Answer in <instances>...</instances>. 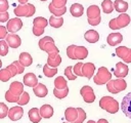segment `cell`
Returning <instances> with one entry per match:
<instances>
[{
    "label": "cell",
    "mask_w": 131,
    "mask_h": 123,
    "mask_svg": "<svg viewBox=\"0 0 131 123\" xmlns=\"http://www.w3.org/2000/svg\"><path fill=\"white\" fill-rule=\"evenodd\" d=\"M99 107L110 114H115L119 111V102L111 96L101 97L99 100Z\"/></svg>",
    "instance_id": "obj_1"
},
{
    "label": "cell",
    "mask_w": 131,
    "mask_h": 123,
    "mask_svg": "<svg viewBox=\"0 0 131 123\" xmlns=\"http://www.w3.org/2000/svg\"><path fill=\"white\" fill-rule=\"evenodd\" d=\"M130 24V16L126 13H121L116 18H113L108 23V27L112 30H119L127 27Z\"/></svg>",
    "instance_id": "obj_2"
},
{
    "label": "cell",
    "mask_w": 131,
    "mask_h": 123,
    "mask_svg": "<svg viewBox=\"0 0 131 123\" xmlns=\"http://www.w3.org/2000/svg\"><path fill=\"white\" fill-rule=\"evenodd\" d=\"M127 87V83L123 78H118L115 80H110L106 83V88L107 90L113 93V94H117L121 91H123L124 89H126Z\"/></svg>",
    "instance_id": "obj_3"
},
{
    "label": "cell",
    "mask_w": 131,
    "mask_h": 123,
    "mask_svg": "<svg viewBox=\"0 0 131 123\" xmlns=\"http://www.w3.org/2000/svg\"><path fill=\"white\" fill-rule=\"evenodd\" d=\"M35 11H36L35 6L33 4H31V3L19 4L13 10V12H14V14L16 16H25V17L33 16V14L35 13Z\"/></svg>",
    "instance_id": "obj_4"
},
{
    "label": "cell",
    "mask_w": 131,
    "mask_h": 123,
    "mask_svg": "<svg viewBox=\"0 0 131 123\" xmlns=\"http://www.w3.org/2000/svg\"><path fill=\"white\" fill-rule=\"evenodd\" d=\"M112 79V74L105 67H100L97 71V74L93 77V81L97 85H102L107 83Z\"/></svg>",
    "instance_id": "obj_5"
},
{
    "label": "cell",
    "mask_w": 131,
    "mask_h": 123,
    "mask_svg": "<svg viewBox=\"0 0 131 123\" xmlns=\"http://www.w3.org/2000/svg\"><path fill=\"white\" fill-rule=\"evenodd\" d=\"M80 93H81L84 101L87 102V104L93 102L95 100V94L93 92V89H92V87H90L88 85L83 86L81 88V90H80Z\"/></svg>",
    "instance_id": "obj_6"
},
{
    "label": "cell",
    "mask_w": 131,
    "mask_h": 123,
    "mask_svg": "<svg viewBox=\"0 0 131 123\" xmlns=\"http://www.w3.org/2000/svg\"><path fill=\"white\" fill-rule=\"evenodd\" d=\"M116 54L118 57L122 58L125 63L129 64L131 63V49H129L126 46H119L116 49Z\"/></svg>",
    "instance_id": "obj_7"
},
{
    "label": "cell",
    "mask_w": 131,
    "mask_h": 123,
    "mask_svg": "<svg viewBox=\"0 0 131 123\" xmlns=\"http://www.w3.org/2000/svg\"><path fill=\"white\" fill-rule=\"evenodd\" d=\"M121 109L123 113L131 119V92H129L123 97V100L121 102Z\"/></svg>",
    "instance_id": "obj_8"
},
{
    "label": "cell",
    "mask_w": 131,
    "mask_h": 123,
    "mask_svg": "<svg viewBox=\"0 0 131 123\" xmlns=\"http://www.w3.org/2000/svg\"><path fill=\"white\" fill-rule=\"evenodd\" d=\"M21 27H23V22L19 17H14L9 19L6 25V28L9 33H16L21 29Z\"/></svg>",
    "instance_id": "obj_9"
},
{
    "label": "cell",
    "mask_w": 131,
    "mask_h": 123,
    "mask_svg": "<svg viewBox=\"0 0 131 123\" xmlns=\"http://www.w3.org/2000/svg\"><path fill=\"white\" fill-rule=\"evenodd\" d=\"M128 72H129V69H128V66L122 61H119L117 63L116 65V68H115V76L118 77V78H124L128 75Z\"/></svg>",
    "instance_id": "obj_10"
},
{
    "label": "cell",
    "mask_w": 131,
    "mask_h": 123,
    "mask_svg": "<svg viewBox=\"0 0 131 123\" xmlns=\"http://www.w3.org/2000/svg\"><path fill=\"white\" fill-rule=\"evenodd\" d=\"M24 115V110L21 107L19 106H15V107H12L11 109H9V112H8V117L10 120L12 121H17L19 120Z\"/></svg>",
    "instance_id": "obj_11"
},
{
    "label": "cell",
    "mask_w": 131,
    "mask_h": 123,
    "mask_svg": "<svg viewBox=\"0 0 131 123\" xmlns=\"http://www.w3.org/2000/svg\"><path fill=\"white\" fill-rule=\"evenodd\" d=\"M78 108H73V107H69L66 109L64 111V117H66V120L70 123H74L77 118H78Z\"/></svg>",
    "instance_id": "obj_12"
},
{
    "label": "cell",
    "mask_w": 131,
    "mask_h": 123,
    "mask_svg": "<svg viewBox=\"0 0 131 123\" xmlns=\"http://www.w3.org/2000/svg\"><path fill=\"white\" fill-rule=\"evenodd\" d=\"M6 42L8 43L9 47H11V48H17L21 44V40H20L19 36L14 34V33L8 34L6 36Z\"/></svg>",
    "instance_id": "obj_13"
},
{
    "label": "cell",
    "mask_w": 131,
    "mask_h": 123,
    "mask_svg": "<svg viewBox=\"0 0 131 123\" xmlns=\"http://www.w3.org/2000/svg\"><path fill=\"white\" fill-rule=\"evenodd\" d=\"M8 90H9L13 95L20 97V95H21L23 92H24V84L20 83V82H18V81H13V82L10 84Z\"/></svg>",
    "instance_id": "obj_14"
},
{
    "label": "cell",
    "mask_w": 131,
    "mask_h": 123,
    "mask_svg": "<svg viewBox=\"0 0 131 123\" xmlns=\"http://www.w3.org/2000/svg\"><path fill=\"white\" fill-rule=\"evenodd\" d=\"M107 44L111 46H116L118 44H120L123 41V35L121 33H111L107 36Z\"/></svg>",
    "instance_id": "obj_15"
},
{
    "label": "cell",
    "mask_w": 131,
    "mask_h": 123,
    "mask_svg": "<svg viewBox=\"0 0 131 123\" xmlns=\"http://www.w3.org/2000/svg\"><path fill=\"white\" fill-rule=\"evenodd\" d=\"M23 81H24V84L26 86H29V87H35L38 84V78L33 73H27L24 76Z\"/></svg>",
    "instance_id": "obj_16"
},
{
    "label": "cell",
    "mask_w": 131,
    "mask_h": 123,
    "mask_svg": "<svg viewBox=\"0 0 131 123\" xmlns=\"http://www.w3.org/2000/svg\"><path fill=\"white\" fill-rule=\"evenodd\" d=\"M42 50L46 51L48 53V56H51V55H55V54H58L59 52V49L55 46L54 44V41H48L47 43H45V45L43 46Z\"/></svg>",
    "instance_id": "obj_17"
},
{
    "label": "cell",
    "mask_w": 131,
    "mask_h": 123,
    "mask_svg": "<svg viewBox=\"0 0 131 123\" xmlns=\"http://www.w3.org/2000/svg\"><path fill=\"white\" fill-rule=\"evenodd\" d=\"M94 71H95V67L92 63H86V64L83 65L82 73H83V76L86 77L87 79H90L93 76Z\"/></svg>",
    "instance_id": "obj_18"
},
{
    "label": "cell",
    "mask_w": 131,
    "mask_h": 123,
    "mask_svg": "<svg viewBox=\"0 0 131 123\" xmlns=\"http://www.w3.org/2000/svg\"><path fill=\"white\" fill-rule=\"evenodd\" d=\"M33 91H34L35 95L38 97H45L48 93L47 87L42 83H38L35 87H33Z\"/></svg>",
    "instance_id": "obj_19"
},
{
    "label": "cell",
    "mask_w": 131,
    "mask_h": 123,
    "mask_svg": "<svg viewBox=\"0 0 131 123\" xmlns=\"http://www.w3.org/2000/svg\"><path fill=\"white\" fill-rule=\"evenodd\" d=\"M41 114H40V109L38 108H33L29 111V119L32 123H39L41 121Z\"/></svg>",
    "instance_id": "obj_20"
},
{
    "label": "cell",
    "mask_w": 131,
    "mask_h": 123,
    "mask_svg": "<svg viewBox=\"0 0 131 123\" xmlns=\"http://www.w3.org/2000/svg\"><path fill=\"white\" fill-rule=\"evenodd\" d=\"M70 11H71V14L73 16L79 17V16H82V14L84 12V7L80 3H74V4H72V6L70 8Z\"/></svg>",
    "instance_id": "obj_21"
},
{
    "label": "cell",
    "mask_w": 131,
    "mask_h": 123,
    "mask_svg": "<svg viewBox=\"0 0 131 123\" xmlns=\"http://www.w3.org/2000/svg\"><path fill=\"white\" fill-rule=\"evenodd\" d=\"M84 38L89 43H95L99 39V34L95 30H89L84 34Z\"/></svg>",
    "instance_id": "obj_22"
},
{
    "label": "cell",
    "mask_w": 131,
    "mask_h": 123,
    "mask_svg": "<svg viewBox=\"0 0 131 123\" xmlns=\"http://www.w3.org/2000/svg\"><path fill=\"white\" fill-rule=\"evenodd\" d=\"M87 16L88 18H97L100 16V9L97 5H90L87 8Z\"/></svg>",
    "instance_id": "obj_23"
},
{
    "label": "cell",
    "mask_w": 131,
    "mask_h": 123,
    "mask_svg": "<svg viewBox=\"0 0 131 123\" xmlns=\"http://www.w3.org/2000/svg\"><path fill=\"white\" fill-rule=\"evenodd\" d=\"M114 7H115L116 11H118L120 13H125V11H127V9H128V3L124 0H115Z\"/></svg>",
    "instance_id": "obj_24"
},
{
    "label": "cell",
    "mask_w": 131,
    "mask_h": 123,
    "mask_svg": "<svg viewBox=\"0 0 131 123\" xmlns=\"http://www.w3.org/2000/svg\"><path fill=\"white\" fill-rule=\"evenodd\" d=\"M18 60H19V63H20L24 67H29V66H31L32 63H33V58H32L31 54L28 53V52H21V53L19 54Z\"/></svg>",
    "instance_id": "obj_25"
},
{
    "label": "cell",
    "mask_w": 131,
    "mask_h": 123,
    "mask_svg": "<svg viewBox=\"0 0 131 123\" xmlns=\"http://www.w3.org/2000/svg\"><path fill=\"white\" fill-rule=\"evenodd\" d=\"M40 114L42 116V118H50L53 115V108L50 105H43L40 108Z\"/></svg>",
    "instance_id": "obj_26"
},
{
    "label": "cell",
    "mask_w": 131,
    "mask_h": 123,
    "mask_svg": "<svg viewBox=\"0 0 131 123\" xmlns=\"http://www.w3.org/2000/svg\"><path fill=\"white\" fill-rule=\"evenodd\" d=\"M33 27L37 28V29H41V30H44V28L48 25V20L45 18V17H35L34 20H33Z\"/></svg>",
    "instance_id": "obj_27"
},
{
    "label": "cell",
    "mask_w": 131,
    "mask_h": 123,
    "mask_svg": "<svg viewBox=\"0 0 131 123\" xmlns=\"http://www.w3.org/2000/svg\"><path fill=\"white\" fill-rule=\"evenodd\" d=\"M60 63H61V57L59 54H55L47 57V64L52 68H57L60 65Z\"/></svg>",
    "instance_id": "obj_28"
},
{
    "label": "cell",
    "mask_w": 131,
    "mask_h": 123,
    "mask_svg": "<svg viewBox=\"0 0 131 123\" xmlns=\"http://www.w3.org/2000/svg\"><path fill=\"white\" fill-rule=\"evenodd\" d=\"M75 53H76V58L77 59H84L88 55V50L84 46H77Z\"/></svg>",
    "instance_id": "obj_29"
},
{
    "label": "cell",
    "mask_w": 131,
    "mask_h": 123,
    "mask_svg": "<svg viewBox=\"0 0 131 123\" xmlns=\"http://www.w3.org/2000/svg\"><path fill=\"white\" fill-rule=\"evenodd\" d=\"M63 24V18L61 16H50L49 18V25L52 28H60Z\"/></svg>",
    "instance_id": "obj_30"
},
{
    "label": "cell",
    "mask_w": 131,
    "mask_h": 123,
    "mask_svg": "<svg viewBox=\"0 0 131 123\" xmlns=\"http://www.w3.org/2000/svg\"><path fill=\"white\" fill-rule=\"evenodd\" d=\"M48 9H49V11H50L53 15H55V16H61V15H63V14L66 13V11H67V7H66V6L62 7V8H56V7H54V6L52 5V3L49 4Z\"/></svg>",
    "instance_id": "obj_31"
},
{
    "label": "cell",
    "mask_w": 131,
    "mask_h": 123,
    "mask_svg": "<svg viewBox=\"0 0 131 123\" xmlns=\"http://www.w3.org/2000/svg\"><path fill=\"white\" fill-rule=\"evenodd\" d=\"M101 8L104 13H112L114 10V3L111 0H103L101 3Z\"/></svg>",
    "instance_id": "obj_32"
},
{
    "label": "cell",
    "mask_w": 131,
    "mask_h": 123,
    "mask_svg": "<svg viewBox=\"0 0 131 123\" xmlns=\"http://www.w3.org/2000/svg\"><path fill=\"white\" fill-rule=\"evenodd\" d=\"M43 73H44V75L46 77H49V78L50 77H53L57 73V68H52L48 64H46L43 67Z\"/></svg>",
    "instance_id": "obj_33"
},
{
    "label": "cell",
    "mask_w": 131,
    "mask_h": 123,
    "mask_svg": "<svg viewBox=\"0 0 131 123\" xmlns=\"http://www.w3.org/2000/svg\"><path fill=\"white\" fill-rule=\"evenodd\" d=\"M11 77H13V75H12V73L8 70V68L1 69V70H0V80H1L2 82L8 81Z\"/></svg>",
    "instance_id": "obj_34"
},
{
    "label": "cell",
    "mask_w": 131,
    "mask_h": 123,
    "mask_svg": "<svg viewBox=\"0 0 131 123\" xmlns=\"http://www.w3.org/2000/svg\"><path fill=\"white\" fill-rule=\"evenodd\" d=\"M54 86L57 89H64V88L68 87L67 81H66V79L62 76H58L57 78H55V80H54Z\"/></svg>",
    "instance_id": "obj_35"
},
{
    "label": "cell",
    "mask_w": 131,
    "mask_h": 123,
    "mask_svg": "<svg viewBox=\"0 0 131 123\" xmlns=\"http://www.w3.org/2000/svg\"><path fill=\"white\" fill-rule=\"evenodd\" d=\"M68 93H69V88L68 87L64 88V89H57V88L54 87V89H53V94L57 98H64L68 95Z\"/></svg>",
    "instance_id": "obj_36"
},
{
    "label": "cell",
    "mask_w": 131,
    "mask_h": 123,
    "mask_svg": "<svg viewBox=\"0 0 131 123\" xmlns=\"http://www.w3.org/2000/svg\"><path fill=\"white\" fill-rule=\"evenodd\" d=\"M29 100H30V95H29V93H28L27 91H24L23 94L20 95V97H19L17 104H18V106H25V105H27V104L29 102Z\"/></svg>",
    "instance_id": "obj_37"
},
{
    "label": "cell",
    "mask_w": 131,
    "mask_h": 123,
    "mask_svg": "<svg viewBox=\"0 0 131 123\" xmlns=\"http://www.w3.org/2000/svg\"><path fill=\"white\" fill-rule=\"evenodd\" d=\"M8 43L6 42V40H1L0 41V55L4 56L7 54L8 52Z\"/></svg>",
    "instance_id": "obj_38"
},
{
    "label": "cell",
    "mask_w": 131,
    "mask_h": 123,
    "mask_svg": "<svg viewBox=\"0 0 131 123\" xmlns=\"http://www.w3.org/2000/svg\"><path fill=\"white\" fill-rule=\"evenodd\" d=\"M64 74L69 80H75L77 78V75L75 73H73V67H71V66H69L64 69Z\"/></svg>",
    "instance_id": "obj_39"
},
{
    "label": "cell",
    "mask_w": 131,
    "mask_h": 123,
    "mask_svg": "<svg viewBox=\"0 0 131 123\" xmlns=\"http://www.w3.org/2000/svg\"><path fill=\"white\" fill-rule=\"evenodd\" d=\"M76 47H77V45H70L67 48V54L71 59H77L76 58V53H75L76 52Z\"/></svg>",
    "instance_id": "obj_40"
},
{
    "label": "cell",
    "mask_w": 131,
    "mask_h": 123,
    "mask_svg": "<svg viewBox=\"0 0 131 123\" xmlns=\"http://www.w3.org/2000/svg\"><path fill=\"white\" fill-rule=\"evenodd\" d=\"M78 113H79L78 118H77V120L74 123H83L84 120L86 119V113H85V111L82 108H78Z\"/></svg>",
    "instance_id": "obj_41"
},
{
    "label": "cell",
    "mask_w": 131,
    "mask_h": 123,
    "mask_svg": "<svg viewBox=\"0 0 131 123\" xmlns=\"http://www.w3.org/2000/svg\"><path fill=\"white\" fill-rule=\"evenodd\" d=\"M5 99H6L8 102H17L18 99H19V97L13 95V94L8 90V91L5 93Z\"/></svg>",
    "instance_id": "obj_42"
},
{
    "label": "cell",
    "mask_w": 131,
    "mask_h": 123,
    "mask_svg": "<svg viewBox=\"0 0 131 123\" xmlns=\"http://www.w3.org/2000/svg\"><path fill=\"white\" fill-rule=\"evenodd\" d=\"M83 65H84V64H82V63H77V64L74 66L73 71H74V73H75L77 76H83V73H82Z\"/></svg>",
    "instance_id": "obj_43"
},
{
    "label": "cell",
    "mask_w": 131,
    "mask_h": 123,
    "mask_svg": "<svg viewBox=\"0 0 131 123\" xmlns=\"http://www.w3.org/2000/svg\"><path fill=\"white\" fill-rule=\"evenodd\" d=\"M8 112H9V110L6 107V105L4 102H0V118L2 119L5 116H7L8 115Z\"/></svg>",
    "instance_id": "obj_44"
},
{
    "label": "cell",
    "mask_w": 131,
    "mask_h": 123,
    "mask_svg": "<svg viewBox=\"0 0 131 123\" xmlns=\"http://www.w3.org/2000/svg\"><path fill=\"white\" fill-rule=\"evenodd\" d=\"M52 5L56 8H62L67 4V0H52Z\"/></svg>",
    "instance_id": "obj_45"
},
{
    "label": "cell",
    "mask_w": 131,
    "mask_h": 123,
    "mask_svg": "<svg viewBox=\"0 0 131 123\" xmlns=\"http://www.w3.org/2000/svg\"><path fill=\"white\" fill-rule=\"evenodd\" d=\"M9 8L7 0H0V12H5Z\"/></svg>",
    "instance_id": "obj_46"
},
{
    "label": "cell",
    "mask_w": 131,
    "mask_h": 123,
    "mask_svg": "<svg viewBox=\"0 0 131 123\" xmlns=\"http://www.w3.org/2000/svg\"><path fill=\"white\" fill-rule=\"evenodd\" d=\"M53 39L51 38V37H49V36H46V37H43L41 40H39V47H40V49H42L43 48V46L45 45V43H47L48 41H52Z\"/></svg>",
    "instance_id": "obj_47"
},
{
    "label": "cell",
    "mask_w": 131,
    "mask_h": 123,
    "mask_svg": "<svg viewBox=\"0 0 131 123\" xmlns=\"http://www.w3.org/2000/svg\"><path fill=\"white\" fill-rule=\"evenodd\" d=\"M7 20H9V13H8L7 11H5V12H0V22H1V23H5V22H7Z\"/></svg>",
    "instance_id": "obj_48"
},
{
    "label": "cell",
    "mask_w": 131,
    "mask_h": 123,
    "mask_svg": "<svg viewBox=\"0 0 131 123\" xmlns=\"http://www.w3.org/2000/svg\"><path fill=\"white\" fill-rule=\"evenodd\" d=\"M7 28H5L4 26H0V38L1 40H3L4 38H6V36L8 35L7 34Z\"/></svg>",
    "instance_id": "obj_49"
},
{
    "label": "cell",
    "mask_w": 131,
    "mask_h": 123,
    "mask_svg": "<svg viewBox=\"0 0 131 123\" xmlns=\"http://www.w3.org/2000/svg\"><path fill=\"white\" fill-rule=\"evenodd\" d=\"M7 68H8V70H9V71L12 73V75H13V76H15V75H18V70H17L16 66H15L13 63H12L11 65H9Z\"/></svg>",
    "instance_id": "obj_50"
},
{
    "label": "cell",
    "mask_w": 131,
    "mask_h": 123,
    "mask_svg": "<svg viewBox=\"0 0 131 123\" xmlns=\"http://www.w3.org/2000/svg\"><path fill=\"white\" fill-rule=\"evenodd\" d=\"M100 20H101V17L100 16L97 17V18H92V19L88 18V24L91 25V26H97V25H99Z\"/></svg>",
    "instance_id": "obj_51"
},
{
    "label": "cell",
    "mask_w": 131,
    "mask_h": 123,
    "mask_svg": "<svg viewBox=\"0 0 131 123\" xmlns=\"http://www.w3.org/2000/svg\"><path fill=\"white\" fill-rule=\"evenodd\" d=\"M13 64L16 66V68L18 70V74H21L24 72V70H25V67L19 63V60H15V61H13Z\"/></svg>",
    "instance_id": "obj_52"
},
{
    "label": "cell",
    "mask_w": 131,
    "mask_h": 123,
    "mask_svg": "<svg viewBox=\"0 0 131 123\" xmlns=\"http://www.w3.org/2000/svg\"><path fill=\"white\" fill-rule=\"evenodd\" d=\"M43 33H44V30H41V29H37V28L33 27V34H34L35 36H41Z\"/></svg>",
    "instance_id": "obj_53"
},
{
    "label": "cell",
    "mask_w": 131,
    "mask_h": 123,
    "mask_svg": "<svg viewBox=\"0 0 131 123\" xmlns=\"http://www.w3.org/2000/svg\"><path fill=\"white\" fill-rule=\"evenodd\" d=\"M96 123H108V122H107V120H105V119H99Z\"/></svg>",
    "instance_id": "obj_54"
},
{
    "label": "cell",
    "mask_w": 131,
    "mask_h": 123,
    "mask_svg": "<svg viewBox=\"0 0 131 123\" xmlns=\"http://www.w3.org/2000/svg\"><path fill=\"white\" fill-rule=\"evenodd\" d=\"M20 4H27L28 3V0H17Z\"/></svg>",
    "instance_id": "obj_55"
},
{
    "label": "cell",
    "mask_w": 131,
    "mask_h": 123,
    "mask_svg": "<svg viewBox=\"0 0 131 123\" xmlns=\"http://www.w3.org/2000/svg\"><path fill=\"white\" fill-rule=\"evenodd\" d=\"M87 123H96V122H94V121H93V120H89V121H88V122H87Z\"/></svg>",
    "instance_id": "obj_56"
},
{
    "label": "cell",
    "mask_w": 131,
    "mask_h": 123,
    "mask_svg": "<svg viewBox=\"0 0 131 123\" xmlns=\"http://www.w3.org/2000/svg\"><path fill=\"white\" fill-rule=\"evenodd\" d=\"M40 1H46V0H40Z\"/></svg>",
    "instance_id": "obj_57"
},
{
    "label": "cell",
    "mask_w": 131,
    "mask_h": 123,
    "mask_svg": "<svg viewBox=\"0 0 131 123\" xmlns=\"http://www.w3.org/2000/svg\"><path fill=\"white\" fill-rule=\"evenodd\" d=\"M63 123H67V122H63ZM69 123H70V122H69Z\"/></svg>",
    "instance_id": "obj_58"
}]
</instances>
